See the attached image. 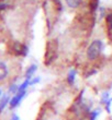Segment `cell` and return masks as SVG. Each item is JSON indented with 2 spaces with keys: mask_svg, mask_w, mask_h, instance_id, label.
Returning <instances> with one entry per match:
<instances>
[{
  "mask_svg": "<svg viewBox=\"0 0 112 120\" xmlns=\"http://www.w3.org/2000/svg\"><path fill=\"white\" fill-rule=\"evenodd\" d=\"M11 120H19V117H18V116H16V115H13L12 119H11Z\"/></svg>",
  "mask_w": 112,
  "mask_h": 120,
  "instance_id": "9",
  "label": "cell"
},
{
  "mask_svg": "<svg viewBox=\"0 0 112 120\" xmlns=\"http://www.w3.org/2000/svg\"><path fill=\"white\" fill-rule=\"evenodd\" d=\"M9 74V68L3 60H0V82H2L8 78Z\"/></svg>",
  "mask_w": 112,
  "mask_h": 120,
  "instance_id": "3",
  "label": "cell"
},
{
  "mask_svg": "<svg viewBox=\"0 0 112 120\" xmlns=\"http://www.w3.org/2000/svg\"><path fill=\"white\" fill-rule=\"evenodd\" d=\"M103 49V44L102 41L99 39L93 41L91 44L89 45V47L87 49V57L89 60H95L99 57Z\"/></svg>",
  "mask_w": 112,
  "mask_h": 120,
  "instance_id": "1",
  "label": "cell"
},
{
  "mask_svg": "<svg viewBox=\"0 0 112 120\" xmlns=\"http://www.w3.org/2000/svg\"><path fill=\"white\" fill-rule=\"evenodd\" d=\"M35 70H36V67L35 66H31V67H30V69L28 70V72H26V76H28V78H30V76L34 73V71H35Z\"/></svg>",
  "mask_w": 112,
  "mask_h": 120,
  "instance_id": "7",
  "label": "cell"
},
{
  "mask_svg": "<svg viewBox=\"0 0 112 120\" xmlns=\"http://www.w3.org/2000/svg\"><path fill=\"white\" fill-rule=\"evenodd\" d=\"M74 79H75V72L74 71H71L69 74H68V82L69 83H73V81H74Z\"/></svg>",
  "mask_w": 112,
  "mask_h": 120,
  "instance_id": "8",
  "label": "cell"
},
{
  "mask_svg": "<svg viewBox=\"0 0 112 120\" xmlns=\"http://www.w3.org/2000/svg\"><path fill=\"white\" fill-rule=\"evenodd\" d=\"M83 2V0H66V3H67V6L71 9H75L77 7H79Z\"/></svg>",
  "mask_w": 112,
  "mask_h": 120,
  "instance_id": "4",
  "label": "cell"
},
{
  "mask_svg": "<svg viewBox=\"0 0 112 120\" xmlns=\"http://www.w3.org/2000/svg\"><path fill=\"white\" fill-rule=\"evenodd\" d=\"M23 95H24V91L23 92H19V94L17 95L16 97L13 98L12 101H11V107H14L16 105H18L19 104V101H20V99L23 97Z\"/></svg>",
  "mask_w": 112,
  "mask_h": 120,
  "instance_id": "6",
  "label": "cell"
},
{
  "mask_svg": "<svg viewBox=\"0 0 112 120\" xmlns=\"http://www.w3.org/2000/svg\"><path fill=\"white\" fill-rule=\"evenodd\" d=\"M106 23H107V29H108V32L109 34L112 33V12H110L106 18Z\"/></svg>",
  "mask_w": 112,
  "mask_h": 120,
  "instance_id": "5",
  "label": "cell"
},
{
  "mask_svg": "<svg viewBox=\"0 0 112 120\" xmlns=\"http://www.w3.org/2000/svg\"><path fill=\"white\" fill-rule=\"evenodd\" d=\"M58 44L56 41H50L47 46H46V52H45V63L50 64L53 62V60L57 56Z\"/></svg>",
  "mask_w": 112,
  "mask_h": 120,
  "instance_id": "2",
  "label": "cell"
}]
</instances>
